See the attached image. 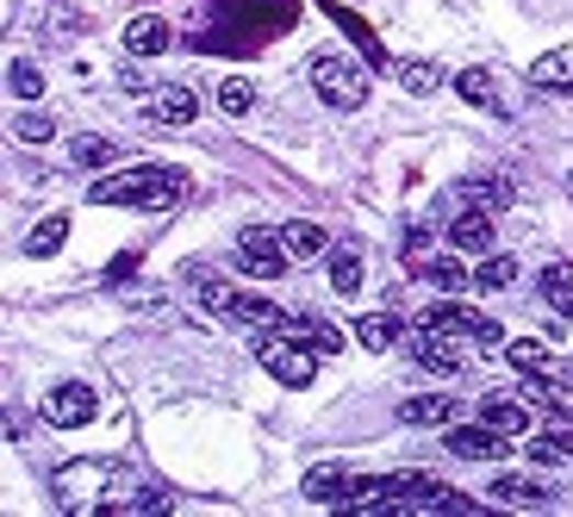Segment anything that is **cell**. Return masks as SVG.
Segmentation results:
<instances>
[{
    "label": "cell",
    "instance_id": "obj_1",
    "mask_svg": "<svg viewBox=\"0 0 573 517\" xmlns=\"http://www.w3.org/2000/svg\"><path fill=\"white\" fill-rule=\"evenodd\" d=\"M50 493L69 517H169L175 498L125 468V461H69L57 468Z\"/></svg>",
    "mask_w": 573,
    "mask_h": 517
},
{
    "label": "cell",
    "instance_id": "obj_2",
    "mask_svg": "<svg viewBox=\"0 0 573 517\" xmlns=\"http://www.w3.org/2000/svg\"><path fill=\"white\" fill-rule=\"evenodd\" d=\"M94 206H144V212H162L175 200H188V175L169 169V162H144V169H119V175H100L88 188Z\"/></svg>",
    "mask_w": 573,
    "mask_h": 517
},
{
    "label": "cell",
    "instance_id": "obj_3",
    "mask_svg": "<svg viewBox=\"0 0 573 517\" xmlns=\"http://www.w3.org/2000/svg\"><path fill=\"white\" fill-rule=\"evenodd\" d=\"M188 281L200 288V300H206L212 318H225V325H244V330H281V325H286V312H281V306H268V300H256V293L231 288V281L206 274L200 262L188 269Z\"/></svg>",
    "mask_w": 573,
    "mask_h": 517
},
{
    "label": "cell",
    "instance_id": "obj_4",
    "mask_svg": "<svg viewBox=\"0 0 573 517\" xmlns=\"http://www.w3.org/2000/svg\"><path fill=\"white\" fill-rule=\"evenodd\" d=\"M256 362H262L281 386H312V374H318V349L281 325V330H262V337H256Z\"/></svg>",
    "mask_w": 573,
    "mask_h": 517
},
{
    "label": "cell",
    "instance_id": "obj_5",
    "mask_svg": "<svg viewBox=\"0 0 573 517\" xmlns=\"http://www.w3.org/2000/svg\"><path fill=\"white\" fill-rule=\"evenodd\" d=\"M312 88H318L325 106L356 113V106L368 100V69L356 57H344V50H325V57H312Z\"/></svg>",
    "mask_w": 573,
    "mask_h": 517
},
{
    "label": "cell",
    "instance_id": "obj_6",
    "mask_svg": "<svg viewBox=\"0 0 573 517\" xmlns=\"http://www.w3.org/2000/svg\"><path fill=\"white\" fill-rule=\"evenodd\" d=\"M237 262H244L249 281H281L293 256H286L281 231H268V225H244V231H237Z\"/></svg>",
    "mask_w": 573,
    "mask_h": 517
},
{
    "label": "cell",
    "instance_id": "obj_7",
    "mask_svg": "<svg viewBox=\"0 0 573 517\" xmlns=\"http://www.w3.org/2000/svg\"><path fill=\"white\" fill-rule=\"evenodd\" d=\"M512 206V181H505V175H468V181H456V188L442 193L437 200V212H449V218H456V212H505Z\"/></svg>",
    "mask_w": 573,
    "mask_h": 517
},
{
    "label": "cell",
    "instance_id": "obj_8",
    "mask_svg": "<svg viewBox=\"0 0 573 517\" xmlns=\"http://www.w3.org/2000/svg\"><path fill=\"white\" fill-rule=\"evenodd\" d=\"M468 337H442V330H412V356H418L424 374H437V381H456L461 368H468Z\"/></svg>",
    "mask_w": 573,
    "mask_h": 517
},
{
    "label": "cell",
    "instance_id": "obj_9",
    "mask_svg": "<svg viewBox=\"0 0 573 517\" xmlns=\"http://www.w3.org/2000/svg\"><path fill=\"white\" fill-rule=\"evenodd\" d=\"M44 418L57 424V430H81V424L100 418V393L88 381H63L50 400H44Z\"/></svg>",
    "mask_w": 573,
    "mask_h": 517
},
{
    "label": "cell",
    "instance_id": "obj_10",
    "mask_svg": "<svg viewBox=\"0 0 573 517\" xmlns=\"http://www.w3.org/2000/svg\"><path fill=\"white\" fill-rule=\"evenodd\" d=\"M486 498H493V505H517V512H549L561 493H554L549 480H536V474H493Z\"/></svg>",
    "mask_w": 573,
    "mask_h": 517
},
{
    "label": "cell",
    "instance_id": "obj_11",
    "mask_svg": "<svg viewBox=\"0 0 573 517\" xmlns=\"http://www.w3.org/2000/svg\"><path fill=\"white\" fill-rule=\"evenodd\" d=\"M449 456H461V461H498V468H505L512 437H505V430H493L486 418H480V424H461V430H449Z\"/></svg>",
    "mask_w": 573,
    "mask_h": 517
},
{
    "label": "cell",
    "instance_id": "obj_12",
    "mask_svg": "<svg viewBox=\"0 0 573 517\" xmlns=\"http://www.w3.org/2000/svg\"><path fill=\"white\" fill-rule=\"evenodd\" d=\"M144 119H150V125H169V132H181V125H193V119H200V94H193V88H156V94L144 100Z\"/></svg>",
    "mask_w": 573,
    "mask_h": 517
},
{
    "label": "cell",
    "instance_id": "obj_13",
    "mask_svg": "<svg viewBox=\"0 0 573 517\" xmlns=\"http://www.w3.org/2000/svg\"><path fill=\"white\" fill-rule=\"evenodd\" d=\"M442 237L461 256H486L493 249V212H456V218H442Z\"/></svg>",
    "mask_w": 573,
    "mask_h": 517
},
{
    "label": "cell",
    "instance_id": "obj_14",
    "mask_svg": "<svg viewBox=\"0 0 573 517\" xmlns=\"http://www.w3.org/2000/svg\"><path fill=\"white\" fill-rule=\"evenodd\" d=\"M418 325H424V330H442V337H474L480 312H474V306H461L456 293H449V300H430V306L418 312Z\"/></svg>",
    "mask_w": 573,
    "mask_h": 517
},
{
    "label": "cell",
    "instance_id": "obj_15",
    "mask_svg": "<svg viewBox=\"0 0 573 517\" xmlns=\"http://www.w3.org/2000/svg\"><path fill=\"white\" fill-rule=\"evenodd\" d=\"M542 306L554 312V325L561 330L573 325V262H561V256L542 269Z\"/></svg>",
    "mask_w": 573,
    "mask_h": 517
},
{
    "label": "cell",
    "instance_id": "obj_16",
    "mask_svg": "<svg viewBox=\"0 0 573 517\" xmlns=\"http://www.w3.org/2000/svg\"><path fill=\"white\" fill-rule=\"evenodd\" d=\"M412 269H418L430 288H442V293H468V288H474V269H461V249H449V256H418Z\"/></svg>",
    "mask_w": 573,
    "mask_h": 517
},
{
    "label": "cell",
    "instance_id": "obj_17",
    "mask_svg": "<svg viewBox=\"0 0 573 517\" xmlns=\"http://www.w3.org/2000/svg\"><path fill=\"white\" fill-rule=\"evenodd\" d=\"M169 44H175V32H169V20H156V13L125 25V50H132V57H162Z\"/></svg>",
    "mask_w": 573,
    "mask_h": 517
},
{
    "label": "cell",
    "instance_id": "obj_18",
    "mask_svg": "<svg viewBox=\"0 0 573 517\" xmlns=\"http://www.w3.org/2000/svg\"><path fill=\"white\" fill-rule=\"evenodd\" d=\"M480 418L493 424V430H505V437H530V405L524 400H498V393H486V400H480Z\"/></svg>",
    "mask_w": 573,
    "mask_h": 517
},
{
    "label": "cell",
    "instance_id": "obj_19",
    "mask_svg": "<svg viewBox=\"0 0 573 517\" xmlns=\"http://www.w3.org/2000/svg\"><path fill=\"white\" fill-rule=\"evenodd\" d=\"M530 88H542V94H573V50H549V57H536Z\"/></svg>",
    "mask_w": 573,
    "mask_h": 517
},
{
    "label": "cell",
    "instance_id": "obj_20",
    "mask_svg": "<svg viewBox=\"0 0 573 517\" xmlns=\"http://www.w3.org/2000/svg\"><path fill=\"white\" fill-rule=\"evenodd\" d=\"M400 418L412 424V430H437V424L456 418V400H449V393H424V400H405L400 405Z\"/></svg>",
    "mask_w": 573,
    "mask_h": 517
},
{
    "label": "cell",
    "instance_id": "obj_21",
    "mask_svg": "<svg viewBox=\"0 0 573 517\" xmlns=\"http://www.w3.org/2000/svg\"><path fill=\"white\" fill-rule=\"evenodd\" d=\"M281 244L293 262H312V256H325V231L312 225V218H293V225H281Z\"/></svg>",
    "mask_w": 573,
    "mask_h": 517
},
{
    "label": "cell",
    "instance_id": "obj_22",
    "mask_svg": "<svg viewBox=\"0 0 573 517\" xmlns=\"http://www.w3.org/2000/svg\"><path fill=\"white\" fill-rule=\"evenodd\" d=\"M286 330H293V337H306V344L318 349V356H337V349H344V330H337V325H325V318H312V312L286 318Z\"/></svg>",
    "mask_w": 573,
    "mask_h": 517
},
{
    "label": "cell",
    "instance_id": "obj_23",
    "mask_svg": "<svg viewBox=\"0 0 573 517\" xmlns=\"http://www.w3.org/2000/svg\"><path fill=\"white\" fill-rule=\"evenodd\" d=\"M349 486H356L349 468H318V474H306V498H318V505H344Z\"/></svg>",
    "mask_w": 573,
    "mask_h": 517
},
{
    "label": "cell",
    "instance_id": "obj_24",
    "mask_svg": "<svg viewBox=\"0 0 573 517\" xmlns=\"http://www.w3.org/2000/svg\"><path fill=\"white\" fill-rule=\"evenodd\" d=\"M356 344L362 349H393L400 344V318H393V312H362V318H356Z\"/></svg>",
    "mask_w": 573,
    "mask_h": 517
},
{
    "label": "cell",
    "instance_id": "obj_25",
    "mask_svg": "<svg viewBox=\"0 0 573 517\" xmlns=\"http://www.w3.org/2000/svg\"><path fill=\"white\" fill-rule=\"evenodd\" d=\"M393 76H400L412 94H437V88H442V69H437L430 57H405V63H393Z\"/></svg>",
    "mask_w": 573,
    "mask_h": 517
},
{
    "label": "cell",
    "instance_id": "obj_26",
    "mask_svg": "<svg viewBox=\"0 0 573 517\" xmlns=\"http://www.w3.org/2000/svg\"><path fill=\"white\" fill-rule=\"evenodd\" d=\"M330 288H337V293H356V288H362V249H356V244L330 249Z\"/></svg>",
    "mask_w": 573,
    "mask_h": 517
},
{
    "label": "cell",
    "instance_id": "obj_27",
    "mask_svg": "<svg viewBox=\"0 0 573 517\" xmlns=\"http://www.w3.org/2000/svg\"><path fill=\"white\" fill-rule=\"evenodd\" d=\"M512 281H517V262H512V256H480L474 288H486V293H505Z\"/></svg>",
    "mask_w": 573,
    "mask_h": 517
},
{
    "label": "cell",
    "instance_id": "obj_28",
    "mask_svg": "<svg viewBox=\"0 0 573 517\" xmlns=\"http://www.w3.org/2000/svg\"><path fill=\"white\" fill-rule=\"evenodd\" d=\"M456 94L468 100V106H493V100H498V81L486 76V69H461V76H456Z\"/></svg>",
    "mask_w": 573,
    "mask_h": 517
},
{
    "label": "cell",
    "instance_id": "obj_29",
    "mask_svg": "<svg viewBox=\"0 0 573 517\" xmlns=\"http://www.w3.org/2000/svg\"><path fill=\"white\" fill-rule=\"evenodd\" d=\"M505 362H512L517 374H542V368H549V349L530 344V337H517V344H505Z\"/></svg>",
    "mask_w": 573,
    "mask_h": 517
},
{
    "label": "cell",
    "instance_id": "obj_30",
    "mask_svg": "<svg viewBox=\"0 0 573 517\" xmlns=\"http://www.w3.org/2000/svg\"><path fill=\"white\" fill-rule=\"evenodd\" d=\"M63 237H69V218H63V212H50V218L25 237V249H32V256H50V249H63Z\"/></svg>",
    "mask_w": 573,
    "mask_h": 517
},
{
    "label": "cell",
    "instance_id": "obj_31",
    "mask_svg": "<svg viewBox=\"0 0 573 517\" xmlns=\"http://www.w3.org/2000/svg\"><path fill=\"white\" fill-rule=\"evenodd\" d=\"M218 106H225L231 119H244L249 106H256V88H249L244 76H231V81H218Z\"/></svg>",
    "mask_w": 573,
    "mask_h": 517
},
{
    "label": "cell",
    "instance_id": "obj_32",
    "mask_svg": "<svg viewBox=\"0 0 573 517\" xmlns=\"http://www.w3.org/2000/svg\"><path fill=\"white\" fill-rule=\"evenodd\" d=\"M7 88H13L20 100H38L44 94V69L32 57H20V63H13V76H7Z\"/></svg>",
    "mask_w": 573,
    "mask_h": 517
},
{
    "label": "cell",
    "instance_id": "obj_33",
    "mask_svg": "<svg viewBox=\"0 0 573 517\" xmlns=\"http://www.w3.org/2000/svg\"><path fill=\"white\" fill-rule=\"evenodd\" d=\"M50 132H57V119H44L38 106H25V113L13 119V137H20V144H44Z\"/></svg>",
    "mask_w": 573,
    "mask_h": 517
},
{
    "label": "cell",
    "instance_id": "obj_34",
    "mask_svg": "<svg viewBox=\"0 0 573 517\" xmlns=\"http://www.w3.org/2000/svg\"><path fill=\"white\" fill-rule=\"evenodd\" d=\"M81 162V169H106V162H113V144H106V137H76V150H69Z\"/></svg>",
    "mask_w": 573,
    "mask_h": 517
},
{
    "label": "cell",
    "instance_id": "obj_35",
    "mask_svg": "<svg viewBox=\"0 0 573 517\" xmlns=\"http://www.w3.org/2000/svg\"><path fill=\"white\" fill-rule=\"evenodd\" d=\"M474 344L480 349H498V344H505V330H498L493 318H480V325H474Z\"/></svg>",
    "mask_w": 573,
    "mask_h": 517
},
{
    "label": "cell",
    "instance_id": "obj_36",
    "mask_svg": "<svg viewBox=\"0 0 573 517\" xmlns=\"http://www.w3.org/2000/svg\"><path fill=\"white\" fill-rule=\"evenodd\" d=\"M542 442H554L561 456H573V430H549V437H542Z\"/></svg>",
    "mask_w": 573,
    "mask_h": 517
},
{
    "label": "cell",
    "instance_id": "obj_37",
    "mask_svg": "<svg viewBox=\"0 0 573 517\" xmlns=\"http://www.w3.org/2000/svg\"><path fill=\"white\" fill-rule=\"evenodd\" d=\"M568 188H573V169H568Z\"/></svg>",
    "mask_w": 573,
    "mask_h": 517
}]
</instances>
